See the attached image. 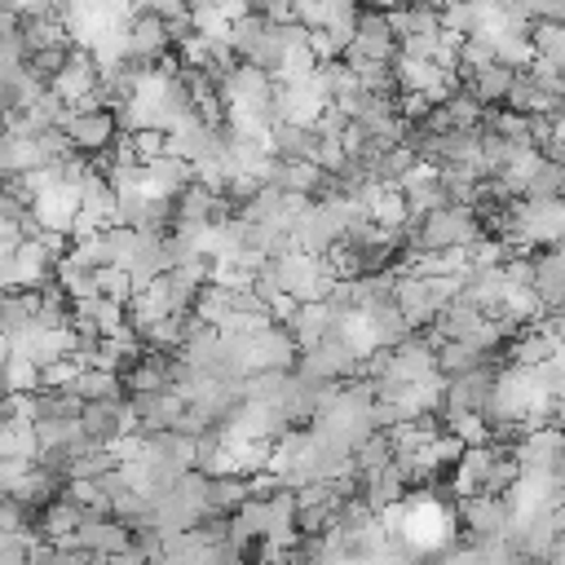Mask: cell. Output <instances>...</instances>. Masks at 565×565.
Here are the masks:
<instances>
[{
	"label": "cell",
	"instance_id": "obj_19",
	"mask_svg": "<svg viewBox=\"0 0 565 565\" xmlns=\"http://www.w3.org/2000/svg\"><path fill=\"white\" fill-rule=\"evenodd\" d=\"M481 362H494V358H486L481 349H472L468 340H441L437 349H433V371L437 375H463V371H472V366H481Z\"/></svg>",
	"mask_w": 565,
	"mask_h": 565
},
{
	"label": "cell",
	"instance_id": "obj_5",
	"mask_svg": "<svg viewBox=\"0 0 565 565\" xmlns=\"http://www.w3.org/2000/svg\"><path fill=\"white\" fill-rule=\"evenodd\" d=\"M530 291L539 296L543 313H561V300H565V256H561V243L530 252Z\"/></svg>",
	"mask_w": 565,
	"mask_h": 565
},
{
	"label": "cell",
	"instance_id": "obj_32",
	"mask_svg": "<svg viewBox=\"0 0 565 565\" xmlns=\"http://www.w3.org/2000/svg\"><path fill=\"white\" fill-rule=\"evenodd\" d=\"M516 459L508 455V450H494V459H490V468H486V477H481V490L477 494H503L512 481H516Z\"/></svg>",
	"mask_w": 565,
	"mask_h": 565
},
{
	"label": "cell",
	"instance_id": "obj_29",
	"mask_svg": "<svg viewBox=\"0 0 565 565\" xmlns=\"http://www.w3.org/2000/svg\"><path fill=\"white\" fill-rule=\"evenodd\" d=\"M265 35V18L260 13H243V18H234L230 22V31H225V44H230V53L234 57H247L252 49H256V40Z\"/></svg>",
	"mask_w": 565,
	"mask_h": 565
},
{
	"label": "cell",
	"instance_id": "obj_3",
	"mask_svg": "<svg viewBox=\"0 0 565 565\" xmlns=\"http://www.w3.org/2000/svg\"><path fill=\"white\" fill-rule=\"evenodd\" d=\"M494 366H499V362H481V366H472V371H463V375H450L446 388H441L437 415H455V411H477V415H481L486 402H490Z\"/></svg>",
	"mask_w": 565,
	"mask_h": 565
},
{
	"label": "cell",
	"instance_id": "obj_23",
	"mask_svg": "<svg viewBox=\"0 0 565 565\" xmlns=\"http://www.w3.org/2000/svg\"><path fill=\"white\" fill-rule=\"evenodd\" d=\"M40 388V366L26 353H4L0 362V393H35Z\"/></svg>",
	"mask_w": 565,
	"mask_h": 565
},
{
	"label": "cell",
	"instance_id": "obj_25",
	"mask_svg": "<svg viewBox=\"0 0 565 565\" xmlns=\"http://www.w3.org/2000/svg\"><path fill=\"white\" fill-rule=\"evenodd\" d=\"M247 499V481L238 472H221V477H207V512L216 516H230L238 503Z\"/></svg>",
	"mask_w": 565,
	"mask_h": 565
},
{
	"label": "cell",
	"instance_id": "obj_42",
	"mask_svg": "<svg viewBox=\"0 0 565 565\" xmlns=\"http://www.w3.org/2000/svg\"><path fill=\"white\" fill-rule=\"evenodd\" d=\"M13 565H26V561H13Z\"/></svg>",
	"mask_w": 565,
	"mask_h": 565
},
{
	"label": "cell",
	"instance_id": "obj_2",
	"mask_svg": "<svg viewBox=\"0 0 565 565\" xmlns=\"http://www.w3.org/2000/svg\"><path fill=\"white\" fill-rule=\"evenodd\" d=\"M57 128H62L66 146L79 150V154H93V150H102V146H110L119 137V124H115L110 110H71L66 106V115H62Z\"/></svg>",
	"mask_w": 565,
	"mask_h": 565
},
{
	"label": "cell",
	"instance_id": "obj_34",
	"mask_svg": "<svg viewBox=\"0 0 565 565\" xmlns=\"http://www.w3.org/2000/svg\"><path fill=\"white\" fill-rule=\"evenodd\" d=\"M35 521V508H26V503H18L13 494H4L0 499V534H13V530H26Z\"/></svg>",
	"mask_w": 565,
	"mask_h": 565
},
{
	"label": "cell",
	"instance_id": "obj_30",
	"mask_svg": "<svg viewBox=\"0 0 565 565\" xmlns=\"http://www.w3.org/2000/svg\"><path fill=\"white\" fill-rule=\"evenodd\" d=\"M66 53H71V44H57V49H31V53L22 57V71H26L35 84H49V79L62 71Z\"/></svg>",
	"mask_w": 565,
	"mask_h": 565
},
{
	"label": "cell",
	"instance_id": "obj_28",
	"mask_svg": "<svg viewBox=\"0 0 565 565\" xmlns=\"http://www.w3.org/2000/svg\"><path fill=\"white\" fill-rule=\"evenodd\" d=\"M388 459H393V446H388L384 428H371V433L353 446V468H358V472H375V468H384Z\"/></svg>",
	"mask_w": 565,
	"mask_h": 565
},
{
	"label": "cell",
	"instance_id": "obj_41",
	"mask_svg": "<svg viewBox=\"0 0 565 565\" xmlns=\"http://www.w3.org/2000/svg\"><path fill=\"white\" fill-rule=\"evenodd\" d=\"M146 4H150V0H132V9H146Z\"/></svg>",
	"mask_w": 565,
	"mask_h": 565
},
{
	"label": "cell",
	"instance_id": "obj_7",
	"mask_svg": "<svg viewBox=\"0 0 565 565\" xmlns=\"http://www.w3.org/2000/svg\"><path fill=\"white\" fill-rule=\"evenodd\" d=\"M93 84H97V62H93V53H88L84 44H71V53H66L62 71H57L44 88H49L57 102H66V106H71V102H79Z\"/></svg>",
	"mask_w": 565,
	"mask_h": 565
},
{
	"label": "cell",
	"instance_id": "obj_15",
	"mask_svg": "<svg viewBox=\"0 0 565 565\" xmlns=\"http://www.w3.org/2000/svg\"><path fill=\"white\" fill-rule=\"evenodd\" d=\"M512 66H503V62H486V66H477L472 75H463V93L472 97V102H481V106H499L503 102V93H508V84H512Z\"/></svg>",
	"mask_w": 565,
	"mask_h": 565
},
{
	"label": "cell",
	"instance_id": "obj_36",
	"mask_svg": "<svg viewBox=\"0 0 565 565\" xmlns=\"http://www.w3.org/2000/svg\"><path fill=\"white\" fill-rule=\"evenodd\" d=\"M49 565H88V552H84V547H75V543H53Z\"/></svg>",
	"mask_w": 565,
	"mask_h": 565
},
{
	"label": "cell",
	"instance_id": "obj_6",
	"mask_svg": "<svg viewBox=\"0 0 565 565\" xmlns=\"http://www.w3.org/2000/svg\"><path fill=\"white\" fill-rule=\"evenodd\" d=\"M459 521L468 530V543L499 539L508 530V503H503V494H468V499H459Z\"/></svg>",
	"mask_w": 565,
	"mask_h": 565
},
{
	"label": "cell",
	"instance_id": "obj_18",
	"mask_svg": "<svg viewBox=\"0 0 565 565\" xmlns=\"http://www.w3.org/2000/svg\"><path fill=\"white\" fill-rule=\"evenodd\" d=\"M57 490H62V477H57V472H49V468H40V463H31V468H26V472H22L4 494H13L18 503H26V508H35V512H40L49 499H57Z\"/></svg>",
	"mask_w": 565,
	"mask_h": 565
},
{
	"label": "cell",
	"instance_id": "obj_21",
	"mask_svg": "<svg viewBox=\"0 0 565 565\" xmlns=\"http://www.w3.org/2000/svg\"><path fill=\"white\" fill-rule=\"evenodd\" d=\"M79 402H102V397H124V384L115 371H102V366H79L75 380L66 384Z\"/></svg>",
	"mask_w": 565,
	"mask_h": 565
},
{
	"label": "cell",
	"instance_id": "obj_27",
	"mask_svg": "<svg viewBox=\"0 0 565 565\" xmlns=\"http://www.w3.org/2000/svg\"><path fill=\"white\" fill-rule=\"evenodd\" d=\"M561 185H565V163H539L530 177H525V190L521 199H561Z\"/></svg>",
	"mask_w": 565,
	"mask_h": 565
},
{
	"label": "cell",
	"instance_id": "obj_20",
	"mask_svg": "<svg viewBox=\"0 0 565 565\" xmlns=\"http://www.w3.org/2000/svg\"><path fill=\"white\" fill-rule=\"evenodd\" d=\"M35 455H40L35 424H31V419L9 415V419L0 424V459H26V463H35Z\"/></svg>",
	"mask_w": 565,
	"mask_h": 565
},
{
	"label": "cell",
	"instance_id": "obj_16",
	"mask_svg": "<svg viewBox=\"0 0 565 565\" xmlns=\"http://www.w3.org/2000/svg\"><path fill=\"white\" fill-rule=\"evenodd\" d=\"M313 150H318V132L313 128L287 124V119L269 124V154H278V159H313Z\"/></svg>",
	"mask_w": 565,
	"mask_h": 565
},
{
	"label": "cell",
	"instance_id": "obj_35",
	"mask_svg": "<svg viewBox=\"0 0 565 565\" xmlns=\"http://www.w3.org/2000/svg\"><path fill=\"white\" fill-rule=\"evenodd\" d=\"M75 362L71 358H57V362H49V366H40V388H66L71 380H75Z\"/></svg>",
	"mask_w": 565,
	"mask_h": 565
},
{
	"label": "cell",
	"instance_id": "obj_33",
	"mask_svg": "<svg viewBox=\"0 0 565 565\" xmlns=\"http://www.w3.org/2000/svg\"><path fill=\"white\" fill-rule=\"evenodd\" d=\"M93 278H97V291H102V296H110V300H119V305L132 300V278H128V269L102 265V269H93Z\"/></svg>",
	"mask_w": 565,
	"mask_h": 565
},
{
	"label": "cell",
	"instance_id": "obj_4",
	"mask_svg": "<svg viewBox=\"0 0 565 565\" xmlns=\"http://www.w3.org/2000/svg\"><path fill=\"white\" fill-rule=\"evenodd\" d=\"M79 428L93 446H106L115 441L119 433H132L137 419H132V406L128 397H102V402H84L79 406Z\"/></svg>",
	"mask_w": 565,
	"mask_h": 565
},
{
	"label": "cell",
	"instance_id": "obj_17",
	"mask_svg": "<svg viewBox=\"0 0 565 565\" xmlns=\"http://www.w3.org/2000/svg\"><path fill=\"white\" fill-rule=\"evenodd\" d=\"M362 318H366V327H371V340H375V344H397V340H406V335H411V327H406L402 309L393 305V296H380V300L362 305Z\"/></svg>",
	"mask_w": 565,
	"mask_h": 565
},
{
	"label": "cell",
	"instance_id": "obj_31",
	"mask_svg": "<svg viewBox=\"0 0 565 565\" xmlns=\"http://www.w3.org/2000/svg\"><path fill=\"white\" fill-rule=\"evenodd\" d=\"M415 163H419V154H415L411 146H388V150L380 154V163H375V177L388 181V185H397Z\"/></svg>",
	"mask_w": 565,
	"mask_h": 565
},
{
	"label": "cell",
	"instance_id": "obj_10",
	"mask_svg": "<svg viewBox=\"0 0 565 565\" xmlns=\"http://www.w3.org/2000/svg\"><path fill=\"white\" fill-rule=\"evenodd\" d=\"M75 207H79V185H49L31 199V212L40 221V230H53V234H71V221H75Z\"/></svg>",
	"mask_w": 565,
	"mask_h": 565
},
{
	"label": "cell",
	"instance_id": "obj_26",
	"mask_svg": "<svg viewBox=\"0 0 565 565\" xmlns=\"http://www.w3.org/2000/svg\"><path fill=\"white\" fill-rule=\"evenodd\" d=\"M115 468V455L106 450V446H88V450H79V455H71L66 459V468H62V477L71 481V477H84V481H97L102 472H110Z\"/></svg>",
	"mask_w": 565,
	"mask_h": 565
},
{
	"label": "cell",
	"instance_id": "obj_39",
	"mask_svg": "<svg viewBox=\"0 0 565 565\" xmlns=\"http://www.w3.org/2000/svg\"><path fill=\"white\" fill-rule=\"evenodd\" d=\"M4 132H9V124H4V110H0V137H4Z\"/></svg>",
	"mask_w": 565,
	"mask_h": 565
},
{
	"label": "cell",
	"instance_id": "obj_9",
	"mask_svg": "<svg viewBox=\"0 0 565 565\" xmlns=\"http://www.w3.org/2000/svg\"><path fill=\"white\" fill-rule=\"evenodd\" d=\"M269 88H274V79L260 66H252V62L238 57L225 71V79H221V102H234V106H269Z\"/></svg>",
	"mask_w": 565,
	"mask_h": 565
},
{
	"label": "cell",
	"instance_id": "obj_38",
	"mask_svg": "<svg viewBox=\"0 0 565 565\" xmlns=\"http://www.w3.org/2000/svg\"><path fill=\"white\" fill-rule=\"evenodd\" d=\"M9 419V402H4V393H0V424Z\"/></svg>",
	"mask_w": 565,
	"mask_h": 565
},
{
	"label": "cell",
	"instance_id": "obj_13",
	"mask_svg": "<svg viewBox=\"0 0 565 565\" xmlns=\"http://www.w3.org/2000/svg\"><path fill=\"white\" fill-rule=\"evenodd\" d=\"M190 177H194L190 163L177 159V154H154V159L141 163V190H146L150 199H172Z\"/></svg>",
	"mask_w": 565,
	"mask_h": 565
},
{
	"label": "cell",
	"instance_id": "obj_22",
	"mask_svg": "<svg viewBox=\"0 0 565 565\" xmlns=\"http://www.w3.org/2000/svg\"><path fill=\"white\" fill-rule=\"evenodd\" d=\"M79 397L71 388H35L31 393V419H79Z\"/></svg>",
	"mask_w": 565,
	"mask_h": 565
},
{
	"label": "cell",
	"instance_id": "obj_40",
	"mask_svg": "<svg viewBox=\"0 0 565 565\" xmlns=\"http://www.w3.org/2000/svg\"><path fill=\"white\" fill-rule=\"evenodd\" d=\"M260 565H282V561H278V556H265V561H260Z\"/></svg>",
	"mask_w": 565,
	"mask_h": 565
},
{
	"label": "cell",
	"instance_id": "obj_11",
	"mask_svg": "<svg viewBox=\"0 0 565 565\" xmlns=\"http://www.w3.org/2000/svg\"><path fill=\"white\" fill-rule=\"evenodd\" d=\"M516 468H539V472H561V428L556 424H543V428H530L512 450Z\"/></svg>",
	"mask_w": 565,
	"mask_h": 565
},
{
	"label": "cell",
	"instance_id": "obj_12",
	"mask_svg": "<svg viewBox=\"0 0 565 565\" xmlns=\"http://www.w3.org/2000/svg\"><path fill=\"white\" fill-rule=\"evenodd\" d=\"M349 49H358L362 57H375V62H393L397 40H393V31L384 26V13H380V9H358V13H353V44H349Z\"/></svg>",
	"mask_w": 565,
	"mask_h": 565
},
{
	"label": "cell",
	"instance_id": "obj_37",
	"mask_svg": "<svg viewBox=\"0 0 565 565\" xmlns=\"http://www.w3.org/2000/svg\"><path fill=\"white\" fill-rule=\"evenodd\" d=\"M397 4H411V0H358V9H397Z\"/></svg>",
	"mask_w": 565,
	"mask_h": 565
},
{
	"label": "cell",
	"instance_id": "obj_8",
	"mask_svg": "<svg viewBox=\"0 0 565 565\" xmlns=\"http://www.w3.org/2000/svg\"><path fill=\"white\" fill-rule=\"evenodd\" d=\"M128 406H132V419H137V433H163L177 424V415L185 411L181 393L177 388H154V393H128Z\"/></svg>",
	"mask_w": 565,
	"mask_h": 565
},
{
	"label": "cell",
	"instance_id": "obj_14",
	"mask_svg": "<svg viewBox=\"0 0 565 565\" xmlns=\"http://www.w3.org/2000/svg\"><path fill=\"white\" fill-rule=\"evenodd\" d=\"M331 327H335V313H331L327 300H305V305H296V313H291V322H287V331H291V340H296V353L309 349V344H318Z\"/></svg>",
	"mask_w": 565,
	"mask_h": 565
},
{
	"label": "cell",
	"instance_id": "obj_1",
	"mask_svg": "<svg viewBox=\"0 0 565 565\" xmlns=\"http://www.w3.org/2000/svg\"><path fill=\"white\" fill-rule=\"evenodd\" d=\"M168 49H172V35H168L163 18L150 13V9H132L128 22H124V57L150 71L154 57H163Z\"/></svg>",
	"mask_w": 565,
	"mask_h": 565
},
{
	"label": "cell",
	"instance_id": "obj_24",
	"mask_svg": "<svg viewBox=\"0 0 565 565\" xmlns=\"http://www.w3.org/2000/svg\"><path fill=\"white\" fill-rule=\"evenodd\" d=\"M525 40H530L534 57L565 66V26H561V22H543V18H534L530 31H525Z\"/></svg>",
	"mask_w": 565,
	"mask_h": 565
}]
</instances>
